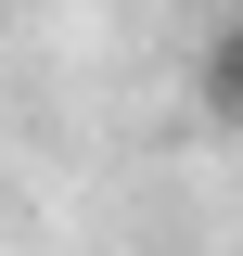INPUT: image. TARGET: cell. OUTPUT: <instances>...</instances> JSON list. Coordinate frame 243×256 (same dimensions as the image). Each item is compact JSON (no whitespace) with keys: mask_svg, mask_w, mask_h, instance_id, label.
Listing matches in <instances>:
<instances>
[{"mask_svg":"<svg viewBox=\"0 0 243 256\" xmlns=\"http://www.w3.org/2000/svg\"><path fill=\"white\" fill-rule=\"evenodd\" d=\"M192 90H205V116H218V128H243V13H230L218 38H205V64H192Z\"/></svg>","mask_w":243,"mask_h":256,"instance_id":"cell-1","label":"cell"}]
</instances>
